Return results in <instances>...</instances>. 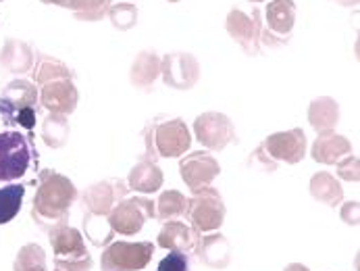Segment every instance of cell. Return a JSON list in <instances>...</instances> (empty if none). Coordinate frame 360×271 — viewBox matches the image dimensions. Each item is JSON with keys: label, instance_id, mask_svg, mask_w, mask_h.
<instances>
[{"label": "cell", "instance_id": "obj_2", "mask_svg": "<svg viewBox=\"0 0 360 271\" xmlns=\"http://www.w3.org/2000/svg\"><path fill=\"white\" fill-rule=\"evenodd\" d=\"M30 167V146L23 134H0V182L21 177Z\"/></svg>", "mask_w": 360, "mask_h": 271}, {"label": "cell", "instance_id": "obj_6", "mask_svg": "<svg viewBox=\"0 0 360 271\" xmlns=\"http://www.w3.org/2000/svg\"><path fill=\"white\" fill-rule=\"evenodd\" d=\"M46 4H56L73 11L79 21H98L110 8V0H42Z\"/></svg>", "mask_w": 360, "mask_h": 271}, {"label": "cell", "instance_id": "obj_15", "mask_svg": "<svg viewBox=\"0 0 360 271\" xmlns=\"http://www.w3.org/2000/svg\"><path fill=\"white\" fill-rule=\"evenodd\" d=\"M205 169H217L214 167V163L210 161V159H198V157H194V159H190L188 163H184V177H188L190 182H196L200 175L202 177H210L212 175V171H205Z\"/></svg>", "mask_w": 360, "mask_h": 271}, {"label": "cell", "instance_id": "obj_1", "mask_svg": "<svg viewBox=\"0 0 360 271\" xmlns=\"http://www.w3.org/2000/svg\"><path fill=\"white\" fill-rule=\"evenodd\" d=\"M296 23V4L294 0H273L264 11V25L260 40L269 46L285 44L294 32Z\"/></svg>", "mask_w": 360, "mask_h": 271}, {"label": "cell", "instance_id": "obj_11", "mask_svg": "<svg viewBox=\"0 0 360 271\" xmlns=\"http://www.w3.org/2000/svg\"><path fill=\"white\" fill-rule=\"evenodd\" d=\"M44 105L49 108H73L75 101V90L71 84H51L44 88V96H42Z\"/></svg>", "mask_w": 360, "mask_h": 271}, {"label": "cell", "instance_id": "obj_10", "mask_svg": "<svg viewBox=\"0 0 360 271\" xmlns=\"http://www.w3.org/2000/svg\"><path fill=\"white\" fill-rule=\"evenodd\" d=\"M188 144H190L188 130L179 121L169 123L167 127H162V132H160V149H162V155H179L181 151H186Z\"/></svg>", "mask_w": 360, "mask_h": 271}, {"label": "cell", "instance_id": "obj_18", "mask_svg": "<svg viewBox=\"0 0 360 271\" xmlns=\"http://www.w3.org/2000/svg\"><path fill=\"white\" fill-rule=\"evenodd\" d=\"M250 2H264V0H250Z\"/></svg>", "mask_w": 360, "mask_h": 271}, {"label": "cell", "instance_id": "obj_5", "mask_svg": "<svg viewBox=\"0 0 360 271\" xmlns=\"http://www.w3.org/2000/svg\"><path fill=\"white\" fill-rule=\"evenodd\" d=\"M165 82L175 88H190L198 77V61L192 54L173 53L162 61Z\"/></svg>", "mask_w": 360, "mask_h": 271}, {"label": "cell", "instance_id": "obj_12", "mask_svg": "<svg viewBox=\"0 0 360 271\" xmlns=\"http://www.w3.org/2000/svg\"><path fill=\"white\" fill-rule=\"evenodd\" d=\"M108 19L112 23V27L127 32L138 23V8L131 2H119V4H110L108 8Z\"/></svg>", "mask_w": 360, "mask_h": 271}, {"label": "cell", "instance_id": "obj_9", "mask_svg": "<svg viewBox=\"0 0 360 271\" xmlns=\"http://www.w3.org/2000/svg\"><path fill=\"white\" fill-rule=\"evenodd\" d=\"M23 194H25V186L21 184H11L0 188V225L8 223L21 211Z\"/></svg>", "mask_w": 360, "mask_h": 271}, {"label": "cell", "instance_id": "obj_16", "mask_svg": "<svg viewBox=\"0 0 360 271\" xmlns=\"http://www.w3.org/2000/svg\"><path fill=\"white\" fill-rule=\"evenodd\" d=\"M158 271H188V259H186V255H181V253H169V255L160 261Z\"/></svg>", "mask_w": 360, "mask_h": 271}, {"label": "cell", "instance_id": "obj_14", "mask_svg": "<svg viewBox=\"0 0 360 271\" xmlns=\"http://www.w3.org/2000/svg\"><path fill=\"white\" fill-rule=\"evenodd\" d=\"M60 75H69V69L63 63L49 58V56H42L40 65L34 69V77L38 84H46L51 77H60Z\"/></svg>", "mask_w": 360, "mask_h": 271}, {"label": "cell", "instance_id": "obj_17", "mask_svg": "<svg viewBox=\"0 0 360 271\" xmlns=\"http://www.w3.org/2000/svg\"><path fill=\"white\" fill-rule=\"evenodd\" d=\"M356 2H359V0H344V4H348V6H350V4H356Z\"/></svg>", "mask_w": 360, "mask_h": 271}, {"label": "cell", "instance_id": "obj_20", "mask_svg": "<svg viewBox=\"0 0 360 271\" xmlns=\"http://www.w3.org/2000/svg\"><path fill=\"white\" fill-rule=\"evenodd\" d=\"M0 2H2V0H0Z\"/></svg>", "mask_w": 360, "mask_h": 271}, {"label": "cell", "instance_id": "obj_8", "mask_svg": "<svg viewBox=\"0 0 360 271\" xmlns=\"http://www.w3.org/2000/svg\"><path fill=\"white\" fill-rule=\"evenodd\" d=\"M198 134L200 140L206 142L208 146H223L229 134V123L221 115H205L198 121Z\"/></svg>", "mask_w": 360, "mask_h": 271}, {"label": "cell", "instance_id": "obj_4", "mask_svg": "<svg viewBox=\"0 0 360 271\" xmlns=\"http://www.w3.org/2000/svg\"><path fill=\"white\" fill-rule=\"evenodd\" d=\"M227 34L242 44V49L248 54L258 53V42H260V32H262V19L260 11L252 8V15H248L244 8H233L227 15Z\"/></svg>", "mask_w": 360, "mask_h": 271}, {"label": "cell", "instance_id": "obj_7", "mask_svg": "<svg viewBox=\"0 0 360 271\" xmlns=\"http://www.w3.org/2000/svg\"><path fill=\"white\" fill-rule=\"evenodd\" d=\"M0 63L8 67V71H15V73H21V71H27L34 63V54L32 49L21 42V40H6L2 53H0Z\"/></svg>", "mask_w": 360, "mask_h": 271}, {"label": "cell", "instance_id": "obj_3", "mask_svg": "<svg viewBox=\"0 0 360 271\" xmlns=\"http://www.w3.org/2000/svg\"><path fill=\"white\" fill-rule=\"evenodd\" d=\"M2 107L8 113H15V121L21 123L23 127L32 130L36 123V113H34V103H36V88L25 82H11L6 90L2 92Z\"/></svg>", "mask_w": 360, "mask_h": 271}, {"label": "cell", "instance_id": "obj_13", "mask_svg": "<svg viewBox=\"0 0 360 271\" xmlns=\"http://www.w3.org/2000/svg\"><path fill=\"white\" fill-rule=\"evenodd\" d=\"M156 71H158V58L155 53H142L134 63V77L138 82L155 80Z\"/></svg>", "mask_w": 360, "mask_h": 271}, {"label": "cell", "instance_id": "obj_19", "mask_svg": "<svg viewBox=\"0 0 360 271\" xmlns=\"http://www.w3.org/2000/svg\"><path fill=\"white\" fill-rule=\"evenodd\" d=\"M169 2H179V0H169Z\"/></svg>", "mask_w": 360, "mask_h": 271}]
</instances>
